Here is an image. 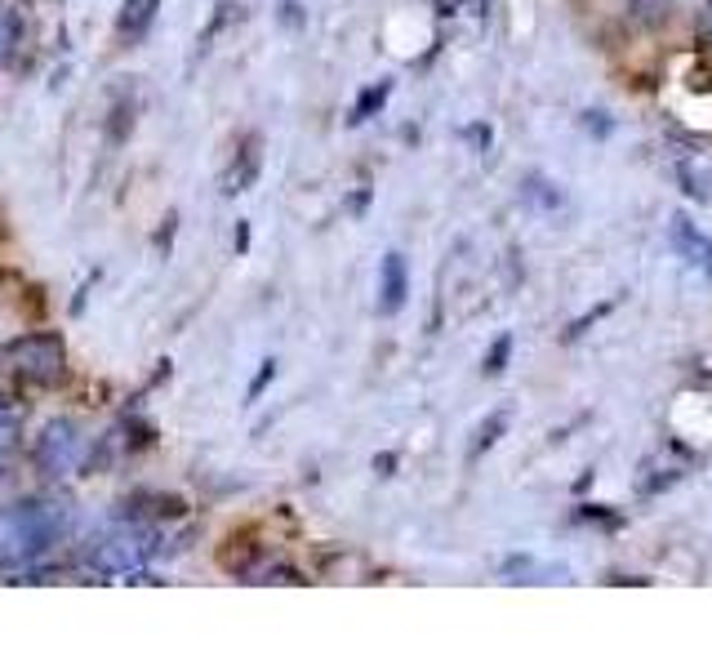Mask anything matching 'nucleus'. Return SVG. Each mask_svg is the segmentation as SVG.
Masks as SVG:
<instances>
[{"instance_id": "nucleus-1", "label": "nucleus", "mask_w": 712, "mask_h": 668, "mask_svg": "<svg viewBox=\"0 0 712 668\" xmlns=\"http://www.w3.org/2000/svg\"><path fill=\"white\" fill-rule=\"evenodd\" d=\"M67 535V513L49 499H27V504L0 509V570H23L41 561Z\"/></svg>"}, {"instance_id": "nucleus-2", "label": "nucleus", "mask_w": 712, "mask_h": 668, "mask_svg": "<svg viewBox=\"0 0 712 668\" xmlns=\"http://www.w3.org/2000/svg\"><path fill=\"white\" fill-rule=\"evenodd\" d=\"M0 361H5L10 375L36 388H58L67 375V353H63V339H54V334H23V339H14L0 353Z\"/></svg>"}, {"instance_id": "nucleus-3", "label": "nucleus", "mask_w": 712, "mask_h": 668, "mask_svg": "<svg viewBox=\"0 0 712 668\" xmlns=\"http://www.w3.org/2000/svg\"><path fill=\"white\" fill-rule=\"evenodd\" d=\"M152 553H156V535L143 531V526H112V531L94 535V539H89V548H85L89 566L103 570V575H130V570H143Z\"/></svg>"}, {"instance_id": "nucleus-4", "label": "nucleus", "mask_w": 712, "mask_h": 668, "mask_svg": "<svg viewBox=\"0 0 712 668\" xmlns=\"http://www.w3.org/2000/svg\"><path fill=\"white\" fill-rule=\"evenodd\" d=\"M36 459H41L45 472L71 477V472H80V468L89 464V437L80 433V424L54 420V424H45V433H41V442H36Z\"/></svg>"}, {"instance_id": "nucleus-5", "label": "nucleus", "mask_w": 712, "mask_h": 668, "mask_svg": "<svg viewBox=\"0 0 712 668\" xmlns=\"http://www.w3.org/2000/svg\"><path fill=\"white\" fill-rule=\"evenodd\" d=\"M405 294H410L405 255H401V249H388V255H383V268H379V312H383V316L401 312Z\"/></svg>"}, {"instance_id": "nucleus-6", "label": "nucleus", "mask_w": 712, "mask_h": 668, "mask_svg": "<svg viewBox=\"0 0 712 668\" xmlns=\"http://www.w3.org/2000/svg\"><path fill=\"white\" fill-rule=\"evenodd\" d=\"M672 245L681 249V259L690 264V268H703V272H712V236H703L686 214H677L672 219Z\"/></svg>"}, {"instance_id": "nucleus-7", "label": "nucleus", "mask_w": 712, "mask_h": 668, "mask_svg": "<svg viewBox=\"0 0 712 668\" xmlns=\"http://www.w3.org/2000/svg\"><path fill=\"white\" fill-rule=\"evenodd\" d=\"M258 170H263V156H258V138H245L241 143V152H236V160L223 170V192L227 197H236V192H245L254 179H258Z\"/></svg>"}, {"instance_id": "nucleus-8", "label": "nucleus", "mask_w": 712, "mask_h": 668, "mask_svg": "<svg viewBox=\"0 0 712 668\" xmlns=\"http://www.w3.org/2000/svg\"><path fill=\"white\" fill-rule=\"evenodd\" d=\"M156 10H160V0H125L121 14H116V32H121V41H138L143 32H152Z\"/></svg>"}, {"instance_id": "nucleus-9", "label": "nucleus", "mask_w": 712, "mask_h": 668, "mask_svg": "<svg viewBox=\"0 0 712 668\" xmlns=\"http://www.w3.org/2000/svg\"><path fill=\"white\" fill-rule=\"evenodd\" d=\"M672 0H628V19L642 27V32H659L668 19H672Z\"/></svg>"}, {"instance_id": "nucleus-10", "label": "nucleus", "mask_w": 712, "mask_h": 668, "mask_svg": "<svg viewBox=\"0 0 712 668\" xmlns=\"http://www.w3.org/2000/svg\"><path fill=\"white\" fill-rule=\"evenodd\" d=\"M503 433H508V414H503V410H494L490 420L477 428V442H472V450H468V455H472V459H481V455H486V450H490V446H494Z\"/></svg>"}, {"instance_id": "nucleus-11", "label": "nucleus", "mask_w": 712, "mask_h": 668, "mask_svg": "<svg viewBox=\"0 0 712 668\" xmlns=\"http://www.w3.org/2000/svg\"><path fill=\"white\" fill-rule=\"evenodd\" d=\"M388 94H392V86H388V80H379V86L375 90H366L361 99H356V108H352V125H361V121H370L383 103H388Z\"/></svg>"}, {"instance_id": "nucleus-12", "label": "nucleus", "mask_w": 712, "mask_h": 668, "mask_svg": "<svg viewBox=\"0 0 712 668\" xmlns=\"http://www.w3.org/2000/svg\"><path fill=\"white\" fill-rule=\"evenodd\" d=\"M508 357H512V334H499L494 348H490L486 361H481V370H486V375H499V370L508 366Z\"/></svg>"}, {"instance_id": "nucleus-13", "label": "nucleus", "mask_w": 712, "mask_h": 668, "mask_svg": "<svg viewBox=\"0 0 712 668\" xmlns=\"http://www.w3.org/2000/svg\"><path fill=\"white\" fill-rule=\"evenodd\" d=\"M14 36H19V27H14V14H10V10H0V58L10 54Z\"/></svg>"}, {"instance_id": "nucleus-14", "label": "nucleus", "mask_w": 712, "mask_h": 668, "mask_svg": "<svg viewBox=\"0 0 712 668\" xmlns=\"http://www.w3.org/2000/svg\"><path fill=\"white\" fill-rule=\"evenodd\" d=\"M525 197H534L539 205H561V192H553V188H548V183H539V179H530Z\"/></svg>"}, {"instance_id": "nucleus-15", "label": "nucleus", "mask_w": 712, "mask_h": 668, "mask_svg": "<svg viewBox=\"0 0 712 668\" xmlns=\"http://www.w3.org/2000/svg\"><path fill=\"white\" fill-rule=\"evenodd\" d=\"M272 375H277V361H263V370L254 375V383H249V392H245V401H258V392L272 383Z\"/></svg>"}, {"instance_id": "nucleus-16", "label": "nucleus", "mask_w": 712, "mask_h": 668, "mask_svg": "<svg viewBox=\"0 0 712 668\" xmlns=\"http://www.w3.org/2000/svg\"><path fill=\"white\" fill-rule=\"evenodd\" d=\"M10 450H14V424H10V420H0V464H5Z\"/></svg>"}, {"instance_id": "nucleus-17", "label": "nucleus", "mask_w": 712, "mask_h": 668, "mask_svg": "<svg viewBox=\"0 0 712 668\" xmlns=\"http://www.w3.org/2000/svg\"><path fill=\"white\" fill-rule=\"evenodd\" d=\"M245 245H249V227L241 223V227H236V249H245Z\"/></svg>"}, {"instance_id": "nucleus-18", "label": "nucleus", "mask_w": 712, "mask_h": 668, "mask_svg": "<svg viewBox=\"0 0 712 668\" xmlns=\"http://www.w3.org/2000/svg\"><path fill=\"white\" fill-rule=\"evenodd\" d=\"M0 420H10V401L5 397H0Z\"/></svg>"}, {"instance_id": "nucleus-19", "label": "nucleus", "mask_w": 712, "mask_h": 668, "mask_svg": "<svg viewBox=\"0 0 712 668\" xmlns=\"http://www.w3.org/2000/svg\"><path fill=\"white\" fill-rule=\"evenodd\" d=\"M464 5H472V14H481V0H464Z\"/></svg>"}]
</instances>
